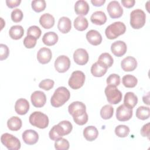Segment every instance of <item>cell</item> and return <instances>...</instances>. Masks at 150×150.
I'll return each mask as SVG.
<instances>
[{"mask_svg":"<svg viewBox=\"0 0 150 150\" xmlns=\"http://www.w3.org/2000/svg\"><path fill=\"white\" fill-rule=\"evenodd\" d=\"M73 129L71 123L67 120L60 122L57 125H54L49 131V138L53 141H56L63 136L68 135Z\"/></svg>","mask_w":150,"mask_h":150,"instance_id":"6da1fadb","label":"cell"},{"mask_svg":"<svg viewBox=\"0 0 150 150\" xmlns=\"http://www.w3.org/2000/svg\"><path fill=\"white\" fill-rule=\"evenodd\" d=\"M70 97V93L67 88L59 87L54 91L51 97V105L54 107H61L69 100Z\"/></svg>","mask_w":150,"mask_h":150,"instance_id":"7a4b0ae2","label":"cell"},{"mask_svg":"<svg viewBox=\"0 0 150 150\" xmlns=\"http://www.w3.org/2000/svg\"><path fill=\"white\" fill-rule=\"evenodd\" d=\"M126 30L125 24L120 21L115 22L107 27L105 33L108 39H114L123 35Z\"/></svg>","mask_w":150,"mask_h":150,"instance_id":"3957f363","label":"cell"},{"mask_svg":"<svg viewBox=\"0 0 150 150\" xmlns=\"http://www.w3.org/2000/svg\"><path fill=\"white\" fill-rule=\"evenodd\" d=\"M29 121L32 125L40 129L46 128L49 122L47 115L40 111H35L32 113L29 116Z\"/></svg>","mask_w":150,"mask_h":150,"instance_id":"277c9868","label":"cell"},{"mask_svg":"<svg viewBox=\"0 0 150 150\" xmlns=\"http://www.w3.org/2000/svg\"><path fill=\"white\" fill-rule=\"evenodd\" d=\"M146 22V15L140 9L133 10L130 13V25L132 28L139 29L142 28Z\"/></svg>","mask_w":150,"mask_h":150,"instance_id":"5b68a950","label":"cell"},{"mask_svg":"<svg viewBox=\"0 0 150 150\" xmlns=\"http://www.w3.org/2000/svg\"><path fill=\"white\" fill-rule=\"evenodd\" d=\"M1 141L9 150H18L21 146L19 139L9 133L3 134L1 137Z\"/></svg>","mask_w":150,"mask_h":150,"instance_id":"8992f818","label":"cell"},{"mask_svg":"<svg viewBox=\"0 0 150 150\" xmlns=\"http://www.w3.org/2000/svg\"><path fill=\"white\" fill-rule=\"evenodd\" d=\"M104 93L108 102L111 104H117L122 100V94L115 86L108 85L105 88Z\"/></svg>","mask_w":150,"mask_h":150,"instance_id":"52a82bcc","label":"cell"},{"mask_svg":"<svg viewBox=\"0 0 150 150\" xmlns=\"http://www.w3.org/2000/svg\"><path fill=\"white\" fill-rule=\"evenodd\" d=\"M85 74L84 73L79 70L73 71L69 80V86L74 90H77L81 88L85 81Z\"/></svg>","mask_w":150,"mask_h":150,"instance_id":"ba28073f","label":"cell"},{"mask_svg":"<svg viewBox=\"0 0 150 150\" xmlns=\"http://www.w3.org/2000/svg\"><path fill=\"white\" fill-rule=\"evenodd\" d=\"M70 60L65 55L58 56L54 62V67L59 73H64L69 70L70 67Z\"/></svg>","mask_w":150,"mask_h":150,"instance_id":"9c48e42d","label":"cell"},{"mask_svg":"<svg viewBox=\"0 0 150 150\" xmlns=\"http://www.w3.org/2000/svg\"><path fill=\"white\" fill-rule=\"evenodd\" d=\"M107 12L111 18H119L123 14V9L120 3L117 1L109 2L107 7Z\"/></svg>","mask_w":150,"mask_h":150,"instance_id":"30bf717a","label":"cell"},{"mask_svg":"<svg viewBox=\"0 0 150 150\" xmlns=\"http://www.w3.org/2000/svg\"><path fill=\"white\" fill-rule=\"evenodd\" d=\"M68 111L73 118L76 117L86 112V107L82 102L74 101L69 105Z\"/></svg>","mask_w":150,"mask_h":150,"instance_id":"8fae6325","label":"cell"},{"mask_svg":"<svg viewBox=\"0 0 150 150\" xmlns=\"http://www.w3.org/2000/svg\"><path fill=\"white\" fill-rule=\"evenodd\" d=\"M132 112V108L122 104L117 108L116 118L120 121H126L131 118Z\"/></svg>","mask_w":150,"mask_h":150,"instance_id":"7c38bea8","label":"cell"},{"mask_svg":"<svg viewBox=\"0 0 150 150\" xmlns=\"http://www.w3.org/2000/svg\"><path fill=\"white\" fill-rule=\"evenodd\" d=\"M30 100L34 107L40 108L43 107L46 104V97L43 91H35L31 94Z\"/></svg>","mask_w":150,"mask_h":150,"instance_id":"4fadbf2b","label":"cell"},{"mask_svg":"<svg viewBox=\"0 0 150 150\" xmlns=\"http://www.w3.org/2000/svg\"><path fill=\"white\" fill-rule=\"evenodd\" d=\"M88 54L84 49H77L73 53V59L75 63L79 65L86 64L88 62Z\"/></svg>","mask_w":150,"mask_h":150,"instance_id":"5bb4252c","label":"cell"},{"mask_svg":"<svg viewBox=\"0 0 150 150\" xmlns=\"http://www.w3.org/2000/svg\"><path fill=\"white\" fill-rule=\"evenodd\" d=\"M127 47L126 43L122 40H117L111 45V52L117 57H121L127 52Z\"/></svg>","mask_w":150,"mask_h":150,"instance_id":"9a60e30c","label":"cell"},{"mask_svg":"<svg viewBox=\"0 0 150 150\" xmlns=\"http://www.w3.org/2000/svg\"><path fill=\"white\" fill-rule=\"evenodd\" d=\"M52 57V51L47 47H42L38 52L37 59L41 64H45L48 63L50 61Z\"/></svg>","mask_w":150,"mask_h":150,"instance_id":"2e32d148","label":"cell"},{"mask_svg":"<svg viewBox=\"0 0 150 150\" xmlns=\"http://www.w3.org/2000/svg\"><path fill=\"white\" fill-rule=\"evenodd\" d=\"M22 139L25 144L30 145H33L38 142L39 135L35 130L26 129L22 133Z\"/></svg>","mask_w":150,"mask_h":150,"instance_id":"e0dca14e","label":"cell"},{"mask_svg":"<svg viewBox=\"0 0 150 150\" xmlns=\"http://www.w3.org/2000/svg\"><path fill=\"white\" fill-rule=\"evenodd\" d=\"M122 69L125 71H131L134 70L137 66V61L132 56H127L125 57L121 62Z\"/></svg>","mask_w":150,"mask_h":150,"instance_id":"ac0fdd59","label":"cell"},{"mask_svg":"<svg viewBox=\"0 0 150 150\" xmlns=\"http://www.w3.org/2000/svg\"><path fill=\"white\" fill-rule=\"evenodd\" d=\"M29 110V103L25 98H19L15 103V110L19 115L26 114Z\"/></svg>","mask_w":150,"mask_h":150,"instance_id":"d6986e66","label":"cell"},{"mask_svg":"<svg viewBox=\"0 0 150 150\" xmlns=\"http://www.w3.org/2000/svg\"><path fill=\"white\" fill-rule=\"evenodd\" d=\"M86 39L91 45L94 46H97L102 42V36L101 34L97 30L93 29L87 32Z\"/></svg>","mask_w":150,"mask_h":150,"instance_id":"ffe728a7","label":"cell"},{"mask_svg":"<svg viewBox=\"0 0 150 150\" xmlns=\"http://www.w3.org/2000/svg\"><path fill=\"white\" fill-rule=\"evenodd\" d=\"M40 25L45 29H48L52 28L54 25V18L49 13H43L39 19Z\"/></svg>","mask_w":150,"mask_h":150,"instance_id":"44dd1931","label":"cell"},{"mask_svg":"<svg viewBox=\"0 0 150 150\" xmlns=\"http://www.w3.org/2000/svg\"><path fill=\"white\" fill-rule=\"evenodd\" d=\"M90 9L89 5L84 0L77 1L74 5V11L77 15L80 16L86 15Z\"/></svg>","mask_w":150,"mask_h":150,"instance_id":"7402d4cb","label":"cell"},{"mask_svg":"<svg viewBox=\"0 0 150 150\" xmlns=\"http://www.w3.org/2000/svg\"><path fill=\"white\" fill-rule=\"evenodd\" d=\"M57 28L62 33H68L71 28V22L70 19L66 16L61 17L58 21Z\"/></svg>","mask_w":150,"mask_h":150,"instance_id":"603a6c76","label":"cell"},{"mask_svg":"<svg viewBox=\"0 0 150 150\" xmlns=\"http://www.w3.org/2000/svg\"><path fill=\"white\" fill-rule=\"evenodd\" d=\"M91 22L97 25H104L107 21V16L105 13L101 11L94 12L90 17Z\"/></svg>","mask_w":150,"mask_h":150,"instance_id":"cb8c5ba5","label":"cell"},{"mask_svg":"<svg viewBox=\"0 0 150 150\" xmlns=\"http://www.w3.org/2000/svg\"><path fill=\"white\" fill-rule=\"evenodd\" d=\"M98 135V131L94 126H88L83 130V136L88 141L95 140Z\"/></svg>","mask_w":150,"mask_h":150,"instance_id":"d4e9b609","label":"cell"},{"mask_svg":"<svg viewBox=\"0 0 150 150\" xmlns=\"http://www.w3.org/2000/svg\"><path fill=\"white\" fill-rule=\"evenodd\" d=\"M97 62L104 68L108 69L112 66L114 59L108 53H103L100 55Z\"/></svg>","mask_w":150,"mask_h":150,"instance_id":"484cf974","label":"cell"},{"mask_svg":"<svg viewBox=\"0 0 150 150\" xmlns=\"http://www.w3.org/2000/svg\"><path fill=\"white\" fill-rule=\"evenodd\" d=\"M59 39L58 35L54 32H48L44 34L42 38L43 43L48 46H53L55 45Z\"/></svg>","mask_w":150,"mask_h":150,"instance_id":"4316f807","label":"cell"},{"mask_svg":"<svg viewBox=\"0 0 150 150\" xmlns=\"http://www.w3.org/2000/svg\"><path fill=\"white\" fill-rule=\"evenodd\" d=\"M138 103V97L133 92H127L124 96V104L130 108H133Z\"/></svg>","mask_w":150,"mask_h":150,"instance_id":"83f0119b","label":"cell"},{"mask_svg":"<svg viewBox=\"0 0 150 150\" xmlns=\"http://www.w3.org/2000/svg\"><path fill=\"white\" fill-rule=\"evenodd\" d=\"M24 34V29L21 25L12 26L9 30V35L10 37L14 40H18L21 39Z\"/></svg>","mask_w":150,"mask_h":150,"instance_id":"f1b7e54d","label":"cell"},{"mask_svg":"<svg viewBox=\"0 0 150 150\" xmlns=\"http://www.w3.org/2000/svg\"><path fill=\"white\" fill-rule=\"evenodd\" d=\"M22 122L20 118L14 116L10 118L7 121V126L11 131H18L22 127Z\"/></svg>","mask_w":150,"mask_h":150,"instance_id":"f546056e","label":"cell"},{"mask_svg":"<svg viewBox=\"0 0 150 150\" xmlns=\"http://www.w3.org/2000/svg\"><path fill=\"white\" fill-rule=\"evenodd\" d=\"M88 26L87 19L82 16H77L74 21V26L77 30L83 31L88 28Z\"/></svg>","mask_w":150,"mask_h":150,"instance_id":"4dcf8cb0","label":"cell"},{"mask_svg":"<svg viewBox=\"0 0 150 150\" xmlns=\"http://www.w3.org/2000/svg\"><path fill=\"white\" fill-rule=\"evenodd\" d=\"M107 69L104 68L101 66L97 62L94 63L91 67V73L94 76L97 77H100L103 76L107 72Z\"/></svg>","mask_w":150,"mask_h":150,"instance_id":"1f68e13d","label":"cell"},{"mask_svg":"<svg viewBox=\"0 0 150 150\" xmlns=\"http://www.w3.org/2000/svg\"><path fill=\"white\" fill-rule=\"evenodd\" d=\"M123 85L127 88H133L136 86L138 83L137 79L133 75L127 74L122 79Z\"/></svg>","mask_w":150,"mask_h":150,"instance_id":"d6a6232c","label":"cell"},{"mask_svg":"<svg viewBox=\"0 0 150 150\" xmlns=\"http://www.w3.org/2000/svg\"><path fill=\"white\" fill-rule=\"evenodd\" d=\"M150 116V110L148 107L140 106L136 110V117L141 120H145Z\"/></svg>","mask_w":150,"mask_h":150,"instance_id":"836d02e7","label":"cell"},{"mask_svg":"<svg viewBox=\"0 0 150 150\" xmlns=\"http://www.w3.org/2000/svg\"><path fill=\"white\" fill-rule=\"evenodd\" d=\"M114 108L111 105H105L100 110V115L104 120H108L112 117Z\"/></svg>","mask_w":150,"mask_h":150,"instance_id":"e575fe53","label":"cell"},{"mask_svg":"<svg viewBox=\"0 0 150 150\" xmlns=\"http://www.w3.org/2000/svg\"><path fill=\"white\" fill-rule=\"evenodd\" d=\"M129 128L125 125H119L115 128V134L120 138H124L128 135L129 133Z\"/></svg>","mask_w":150,"mask_h":150,"instance_id":"d590c367","label":"cell"},{"mask_svg":"<svg viewBox=\"0 0 150 150\" xmlns=\"http://www.w3.org/2000/svg\"><path fill=\"white\" fill-rule=\"evenodd\" d=\"M31 5L34 11L36 12H40L44 11L46 8V1L44 0H34L32 1Z\"/></svg>","mask_w":150,"mask_h":150,"instance_id":"8d00e7d4","label":"cell"},{"mask_svg":"<svg viewBox=\"0 0 150 150\" xmlns=\"http://www.w3.org/2000/svg\"><path fill=\"white\" fill-rule=\"evenodd\" d=\"M69 142L65 138H60L55 141L54 148L57 150H67L69 148Z\"/></svg>","mask_w":150,"mask_h":150,"instance_id":"74e56055","label":"cell"},{"mask_svg":"<svg viewBox=\"0 0 150 150\" xmlns=\"http://www.w3.org/2000/svg\"><path fill=\"white\" fill-rule=\"evenodd\" d=\"M120 77L117 74H111L107 79L106 82L108 86H118L120 84Z\"/></svg>","mask_w":150,"mask_h":150,"instance_id":"f35d334b","label":"cell"},{"mask_svg":"<svg viewBox=\"0 0 150 150\" xmlns=\"http://www.w3.org/2000/svg\"><path fill=\"white\" fill-rule=\"evenodd\" d=\"M41 33L42 31L40 29L35 25L30 26L27 30V36H33L37 39L40 38Z\"/></svg>","mask_w":150,"mask_h":150,"instance_id":"ab89813d","label":"cell"},{"mask_svg":"<svg viewBox=\"0 0 150 150\" xmlns=\"http://www.w3.org/2000/svg\"><path fill=\"white\" fill-rule=\"evenodd\" d=\"M11 17L13 22L17 23V22H21L22 20L23 17V14L22 11L21 9L16 8L13 9L12 11Z\"/></svg>","mask_w":150,"mask_h":150,"instance_id":"60d3db41","label":"cell"},{"mask_svg":"<svg viewBox=\"0 0 150 150\" xmlns=\"http://www.w3.org/2000/svg\"><path fill=\"white\" fill-rule=\"evenodd\" d=\"M54 82L51 79H45L40 82L39 87L45 90H49L52 89L54 86Z\"/></svg>","mask_w":150,"mask_h":150,"instance_id":"b9f144b4","label":"cell"},{"mask_svg":"<svg viewBox=\"0 0 150 150\" xmlns=\"http://www.w3.org/2000/svg\"><path fill=\"white\" fill-rule=\"evenodd\" d=\"M36 40L37 39L33 36H26L23 40V45L26 48H33L36 44Z\"/></svg>","mask_w":150,"mask_h":150,"instance_id":"7bdbcfd3","label":"cell"},{"mask_svg":"<svg viewBox=\"0 0 150 150\" xmlns=\"http://www.w3.org/2000/svg\"><path fill=\"white\" fill-rule=\"evenodd\" d=\"M73 120L75 122V123H76L77 125H84L87 123V122L88 121V114H87V112H85L84 114L76 117H73Z\"/></svg>","mask_w":150,"mask_h":150,"instance_id":"ee69618b","label":"cell"},{"mask_svg":"<svg viewBox=\"0 0 150 150\" xmlns=\"http://www.w3.org/2000/svg\"><path fill=\"white\" fill-rule=\"evenodd\" d=\"M0 60H3L8 58L9 54V50L8 47L4 44L0 45Z\"/></svg>","mask_w":150,"mask_h":150,"instance_id":"f6af8a7d","label":"cell"},{"mask_svg":"<svg viewBox=\"0 0 150 150\" xmlns=\"http://www.w3.org/2000/svg\"><path fill=\"white\" fill-rule=\"evenodd\" d=\"M141 134L142 137L149 138V123H147L143 125L141 129Z\"/></svg>","mask_w":150,"mask_h":150,"instance_id":"bcb514c9","label":"cell"},{"mask_svg":"<svg viewBox=\"0 0 150 150\" xmlns=\"http://www.w3.org/2000/svg\"><path fill=\"white\" fill-rule=\"evenodd\" d=\"M21 2V0H6V4L8 7L9 8H13L20 5Z\"/></svg>","mask_w":150,"mask_h":150,"instance_id":"7dc6e473","label":"cell"},{"mask_svg":"<svg viewBox=\"0 0 150 150\" xmlns=\"http://www.w3.org/2000/svg\"><path fill=\"white\" fill-rule=\"evenodd\" d=\"M135 0H121L122 5L127 8H131L133 7L135 5Z\"/></svg>","mask_w":150,"mask_h":150,"instance_id":"c3c4849f","label":"cell"},{"mask_svg":"<svg viewBox=\"0 0 150 150\" xmlns=\"http://www.w3.org/2000/svg\"><path fill=\"white\" fill-rule=\"evenodd\" d=\"M91 2L95 6H101L105 2V0H91Z\"/></svg>","mask_w":150,"mask_h":150,"instance_id":"681fc988","label":"cell"},{"mask_svg":"<svg viewBox=\"0 0 150 150\" xmlns=\"http://www.w3.org/2000/svg\"><path fill=\"white\" fill-rule=\"evenodd\" d=\"M149 93L146 95V96H144L143 97V101L145 104H147V105H149Z\"/></svg>","mask_w":150,"mask_h":150,"instance_id":"f907efd6","label":"cell"}]
</instances>
